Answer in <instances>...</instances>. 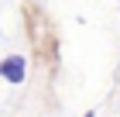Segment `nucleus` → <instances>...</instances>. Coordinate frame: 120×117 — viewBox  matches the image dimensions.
I'll return each instance as SVG.
<instances>
[{
	"label": "nucleus",
	"mask_w": 120,
	"mask_h": 117,
	"mask_svg": "<svg viewBox=\"0 0 120 117\" xmlns=\"http://www.w3.org/2000/svg\"><path fill=\"white\" fill-rule=\"evenodd\" d=\"M0 79L10 83V86H21V83L28 79V59H24V55H7V59H0Z\"/></svg>",
	"instance_id": "obj_1"
},
{
	"label": "nucleus",
	"mask_w": 120,
	"mask_h": 117,
	"mask_svg": "<svg viewBox=\"0 0 120 117\" xmlns=\"http://www.w3.org/2000/svg\"><path fill=\"white\" fill-rule=\"evenodd\" d=\"M82 117H96V110H86V114H82Z\"/></svg>",
	"instance_id": "obj_2"
}]
</instances>
